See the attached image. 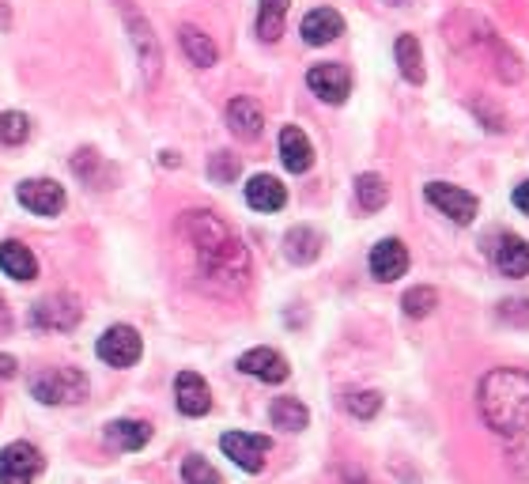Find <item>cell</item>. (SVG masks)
I'll use <instances>...</instances> for the list:
<instances>
[{
    "mask_svg": "<svg viewBox=\"0 0 529 484\" xmlns=\"http://www.w3.org/2000/svg\"><path fill=\"white\" fill-rule=\"evenodd\" d=\"M477 405L484 424L503 439L511 466L529 477V371L518 367L488 371L480 379Z\"/></svg>",
    "mask_w": 529,
    "mask_h": 484,
    "instance_id": "6da1fadb",
    "label": "cell"
},
{
    "mask_svg": "<svg viewBox=\"0 0 529 484\" xmlns=\"http://www.w3.org/2000/svg\"><path fill=\"white\" fill-rule=\"evenodd\" d=\"M186 239L197 250L201 277L220 292H242L250 284V250L235 239V231L212 212H189L182 220Z\"/></svg>",
    "mask_w": 529,
    "mask_h": 484,
    "instance_id": "7a4b0ae2",
    "label": "cell"
},
{
    "mask_svg": "<svg viewBox=\"0 0 529 484\" xmlns=\"http://www.w3.org/2000/svg\"><path fill=\"white\" fill-rule=\"evenodd\" d=\"M31 394L42 405H76L87 398V375L76 367H50L31 379Z\"/></svg>",
    "mask_w": 529,
    "mask_h": 484,
    "instance_id": "3957f363",
    "label": "cell"
},
{
    "mask_svg": "<svg viewBox=\"0 0 529 484\" xmlns=\"http://www.w3.org/2000/svg\"><path fill=\"white\" fill-rule=\"evenodd\" d=\"M121 12H125V27H129V38H133V50L140 57V72H144L148 84H155L159 72H163V50H159V38H155L152 23L133 8V0H125Z\"/></svg>",
    "mask_w": 529,
    "mask_h": 484,
    "instance_id": "277c9868",
    "label": "cell"
},
{
    "mask_svg": "<svg viewBox=\"0 0 529 484\" xmlns=\"http://www.w3.org/2000/svg\"><path fill=\"white\" fill-rule=\"evenodd\" d=\"M220 447L246 473H261L265 469V454L273 450V439L269 435H250V432H227L220 439Z\"/></svg>",
    "mask_w": 529,
    "mask_h": 484,
    "instance_id": "5b68a950",
    "label": "cell"
},
{
    "mask_svg": "<svg viewBox=\"0 0 529 484\" xmlns=\"http://www.w3.org/2000/svg\"><path fill=\"white\" fill-rule=\"evenodd\" d=\"M424 197L439 208L443 216H450L454 224L465 227V224H473V220H477V208H480L477 197H473V193H465L461 186H450V182H431V186L424 190Z\"/></svg>",
    "mask_w": 529,
    "mask_h": 484,
    "instance_id": "8992f818",
    "label": "cell"
},
{
    "mask_svg": "<svg viewBox=\"0 0 529 484\" xmlns=\"http://www.w3.org/2000/svg\"><path fill=\"white\" fill-rule=\"evenodd\" d=\"M42 473V454L31 443H8L0 450V484H31Z\"/></svg>",
    "mask_w": 529,
    "mask_h": 484,
    "instance_id": "52a82bcc",
    "label": "cell"
},
{
    "mask_svg": "<svg viewBox=\"0 0 529 484\" xmlns=\"http://www.w3.org/2000/svg\"><path fill=\"white\" fill-rule=\"evenodd\" d=\"M140 333L133 326H110L99 337V360L110 363V367H133L140 360Z\"/></svg>",
    "mask_w": 529,
    "mask_h": 484,
    "instance_id": "ba28073f",
    "label": "cell"
},
{
    "mask_svg": "<svg viewBox=\"0 0 529 484\" xmlns=\"http://www.w3.org/2000/svg\"><path fill=\"white\" fill-rule=\"evenodd\" d=\"M80 299L76 295H50V299H42L35 311H31V322L38 329H76L80 322Z\"/></svg>",
    "mask_w": 529,
    "mask_h": 484,
    "instance_id": "9c48e42d",
    "label": "cell"
},
{
    "mask_svg": "<svg viewBox=\"0 0 529 484\" xmlns=\"http://www.w3.org/2000/svg\"><path fill=\"white\" fill-rule=\"evenodd\" d=\"M307 87L322 99V103H333L341 106L348 99V91H352V76L344 65H314L307 72Z\"/></svg>",
    "mask_w": 529,
    "mask_h": 484,
    "instance_id": "30bf717a",
    "label": "cell"
},
{
    "mask_svg": "<svg viewBox=\"0 0 529 484\" xmlns=\"http://www.w3.org/2000/svg\"><path fill=\"white\" fill-rule=\"evenodd\" d=\"M19 205L38 212V216H57L65 208V190L53 182V178H31L16 190Z\"/></svg>",
    "mask_w": 529,
    "mask_h": 484,
    "instance_id": "8fae6325",
    "label": "cell"
},
{
    "mask_svg": "<svg viewBox=\"0 0 529 484\" xmlns=\"http://www.w3.org/2000/svg\"><path fill=\"white\" fill-rule=\"evenodd\" d=\"M405 269H409V250L401 239H382L371 250V277L382 280V284L405 277Z\"/></svg>",
    "mask_w": 529,
    "mask_h": 484,
    "instance_id": "7c38bea8",
    "label": "cell"
},
{
    "mask_svg": "<svg viewBox=\"0 0 529 484\" xmlns=\"http://www.w3.org/2000/svg\"><path fill=\"white\" fill-rule=\"evenodd\" d=\"M239 371H246V375H254V379H261V382H269V386H276V382H284L291 375L288 360H284L276 348H250L239 360Z\"/></svg>",
    "mask_w": 529,
    "mask_h": 484,
    "instance_id": "4fadbf2b",
    "label": "cell"
},
{
    "mask_svg": "<svg viewBox=\"0 0 529 484\" xmlns=\"http://www.w3.org/2000/svg\"><path fill=\"white\" fill-rule=\"evenodd\" d=\"M174 394H178V409L186 416H205L212 409V390L197 371H182L174 379Z\"/></svg>",
    "mask_w": 529,
    "mask_h": 484,
    "instance_id": "5bb4252c",
    "label": "cell"
},
{
    "mask_svg": "<svg viewBox=\"0 0 529 484\" xmlns=\"http://www.w3.org/2000/svg\"><path fill=\"white\" fill-rule=\"evenodd\" d=\"M227 125H231V133L239 140H257L261 129H265V114H261V106L254 99L239 95V99L227 103Z\"/></svg>",
    "mask_w": 529,
    "mask_h": 484,
    "instance_id": "9a60e30c",
    "label": "cell"
},
{
    "mask_svg": "<svg viewBox=\"0 0 529 484\" xmlns=\"http://www.w3.org/2000/svg\"><path fill=\"white\" fill-rule=\"evenodd\" d=\"M246 205L257 208V212H280L288 205V190L280 186V178H273V174H254L246 182Z\"/></svg>",
    "mask_w": 529,
    "mask_h": 484,
    "instance_id": "2e32d148",
    "label": "cell"
},
{
    "mask_svg": "<svg viewBox=\"0 0 529 484\" xmlns=\"http://www.w3.org/2000/svg\"><path fill=\"white\" fill-rule=\"evenodd\" d=\"M280 159H284V167H288L291 174L310 171L314 148H310V140L303 129H295V125H284V129H280Z\"/></svg>",
    "mask_w": 529,
    "mask_h": 484,
    "instance_id": "e0dca14e",
    "label": "cell"
},
{
    "mask_svg": "<svg viewBox=\"0 0 529 484\" xmlns=\"http://www.w3.org/2000/svg\"><path fill=\"white\" fill-rule=\"evenodd\" d=\"M299 35H303V42H310V46H325V42H333L337 35H344L341 12H333V8H314V12L303 16Z\"/></svg>",
    "mask_w": 529,
    "mask_h": 484,
    "instance_id": "ac0fdd59",
    "label": "cell"
},
{
    "mask_svg": "<svg viewBox=\"0 0 529 484\" xmlns=\"http://www.w3.org/2000/svg\"><path fill=\"white\" fill-rule=\"evenodd\" d=\"M495 265L503 277H529V242L518 235H503L495 250Z\"/></svg>",
    "mask_w": 529,
    "mask_h": 484,
    "instance_id": "d6986e66",
    "label": "cell"
},
{
    "mask_svg": "<svg viewBox=\"0 0 529 484\" xmlns=\"http://www.w3.org/2000/svg\"><path fill=\"white\" fill-rule=\"evenodd\" d=\"M178 42H182V53H186L189 61L197 65V69H212L216 61H220V50H216V42L201 31V27H182L178 31Z\"/></svg>",
    "mask_w": 529,
    "mask_h": 484,
    "instance_id": "ffe728a7",
    "label": "cell"
},
{
    "mask_svg": "<svg viewBox=\"0 0 529 484\" xmlns=\"http://www.w3.org/2000/svg\"><path fill=\"white\" fill-rule=\"evenodd\" d=\"M284 254L295 265H310V261L322 254V235L314 227H291L284 235Z\"/></svg>",
    "mask_w": 529,
    "mask_h": 484,
    "instance_id": "44dd1931",
    "label": "cell"
},
{
    "mask_svg": "<svg viewBox=\"0 0 529 484\" xmlns=\"http://www.w3.org/2000/svg\"><path fill=\"white\" fill-rule=\"evenodd\" d=\"M0 269L12 280H35L38 261L23 242H4V246H0Z\"/></svg>",
    "mask_w": 529,
    "mask_h": 484,
    "instance_id": "7402d4cb",
    "label": "cell"
},
{
    "mask_svg": "<svg viewBox=\"0 0 529 484\" xmlns=\"http://www.w3.org/2000/svg\"><path fill=\"white\" fill-rule=\"evenodd\" d=\"M72 171L80 174L87 186H99V190H110V182H114V167H106L103 156L91 152V148H80L72 156Z\"/></svg>",
    "mask_w": 529,
    "mask_h": 484,
    "instance_id": "603a6c76",
    "label": "cell"
},
{
    "mask_svg": "<svg viewBox=\"0 0 529 484\" xmlns=\"http://www.w3.org/2000/svg\"><path fill=\"white\" fill-rule=\"evenodd\" d=\"M148 439H152V428L144 420H114L106 428V443L114 450H140Z\"/></svg>",
    "mask_w": 529,
    "mask_h": 484,
    "instance_id": "cb8c5ba5",
    "label": "cell"
},
{
    "mask_svg": "<svg viewBox=\"0 0 529 484\" xmlns=\"http://www.w3.org/2000/svg\"><path fill=\"white\" fill-rule=\"evenodd\" d=\"M393 53H397V69L409 84H424V53H420V42L412 35H401L393 42Z\"/></svg>",
    "mask_w": 529,
    "mask_h": 484,
    "instance_id": "d4e9b609",
    "label": "cell"
},
{
    "mask_svg": "<svg viewBox=\"0 0 529 484\" xmlns=\"http://www.w3.org/2000/svg\"><path fill=\"white\" fill-rule=\"evenodd\" d=\"M269 416H273V424L276 428H284V432H303L307 428V405L303 401H295V398H276L273 401V409H269Z\"/></svg>",
    "mask_w": 529,
    "mask_h": 484,
    "instance_id": "484cf974",
    "label": "cell"
},
{
    "mask_svg": "<svg viewBox=\"0 0 529 484\" xmlns=\"http://www.w3.org/2000/svg\"><path fill=\"white\" fill-rule=\"evenodd\" d=\"M291 0H261V12H257V35L265 42H276L284 31V16H288Z\"/></svg>",
    "mask_w": 529,
    "mask_h": 484,
    "instance_id": "4316f807",
    "label": "cell"
},
{
    "mask_svg": "<svg viewBox=\"0 0 529 484\" xmlns=\"http://www.w3.org/2000/svg\"><path fill=\"white\" fill-rule=\"evenodd\" d=\"M356 201L363 212H378V208H386V201H390V190H386V182L378 174H359Z\"/></svg>",
    "mask_w": 529,
    "mask_h": 484,
    "instance_id": "83f0119b",
    "label": "cell"
},
{
    "mask_svg": "<svg viewBox=\"0 0 529 484\" xmlns=\"http://www.w3.org/2000/svg\"><path fill=\"white\" fill-rule=\"evenodd\" d=\"M435 303H439L435 288H409L405 299H401V307H405L409 318H427V314L435 311Z\"/></svg>",
    "mask_w": 529,
    "mask_h": 484,
    "instance_id": "f1b7e54d",
    "label": "cell"
},
{
    "mask_svg": "<svg viewBox=\"0 0 529 484\" xmlns=\"http://www.w3.org/2000/svg\"><path fill=\"white\" fill-rule=\"evenodd\" d=\"M27 137H31V118L27 114H16V110L0 114V140L4 144H23Z\"/></svg>",
    "mask_w": 529,
    "mask_h": 484,
    "instance_id": "f546056e",
    "label": "cell"
},
{
    "mask_svg": "<svg viewBox=\"0 0 529 484\" xmlns=\"http://www.w3.org/2000/svg\"><path fill=\"white\" fill-rule=\"evenodd\" d=\"M182 481L186 484H220V473L208 466L201 454H189L182 462Z\"/></svg>",
    "mask_w": 529,
    "mask_h": 484,
    "instance_id": "4dcf8cb0",
    "label": "cell"
},
{
    "mask_svg": "<svg viewBox=\"0 0 529 484\" xmlns=\"http://www.w3.org/2000/svg\"><path fill=\"white\" fill-rule=\"evenodd\" d=\"M208 174H212V182H235L239 178V159L231 156V152H216V156L208 159Z\"/></svg>",
    "mask_w": 529,
    "mask_h": 484,
    "instance_id": "1f68e13d",
    "label": "cell"
},
{
    "mask_svg": "<svg viewBox=\"0 0 529 484\" xmlns=\"http://www.w3.org/2000/svg\"><path fill=\"white\" fill-rule=\"evenodd\" d=\"M378 409H382V394H375V390H359V394L348 398V413L359 416V420L378 416Z\"/></svg>",
    "mask_w": 529,
    "mask_h": 484,
    "instance_id": "d6a6232c",
    "label": "cell"
},
{
    "mask_svg": "<svg viewBox=\"0 0 529 484\" xmlns=\"http://www.w3.org/2000/svg\"><path fill=\"white\" fill-rule=\"evenodd\" d=\"M514 208H518V212H526V216H529V182H522V186L514 190Z\"/></svg>",
    "mask_w": 529,
    "mask_h": 484,
    "instance_id": "836d02e7",
    "label": "cell"
},
{
    "mask_svg": "<svg viewBox=\"0 0 529 484\" xmlns=\"http://www.w3.org/2000/svg\"><path fill=\"white\" fill-rule=\"evenodd\" d=\"M16 375V360L12 356H0V379H12Z\"/></svg>",
    "mask_w": 529,
    "mask_h": 484,
    "instance_id": "e575fe53",
    "label": "cell"
},
{
    "mask_svg": "<svg viewBox=\"0 0 529 484\" xmlns=\"http://www.w3.org/2000/svg\"><path fill=\"white\" fill-rule=\"evenodd\" d=\"M0 329H12V311H8L4 299H0Z\"/></svg>",
    "mask_w": 529,
    "mask_h": 484,
    "instance_id": "d590c367",
    "label": "cell"
},
{
    "mask_svg": "<svg viewBox=\"0 0 529 484\" xmlns=\"http://www.w3.org/2000/svg\"><path fill=\"white\" fill-rule=\"evenodd\" d=\"M12 27V12H8V4H0V31H8Z\"/></svg>",
    "mask_w": 529,
    "mask_h": 484,
    "instance_id": "8d00e7d4",
    "label": "cell"
},
{
    "mask_svg": "<svg viewBox=\"0 0 529 484\" xmlns=\"http://www.w3.org/2000/svg\"><path fill=\"white\" fill-rule=\"evenodd\" d=\"M348 481H352V484H367L363 477H359V473H348Z\"/></svg>",
    "mask_w": 529,
    "mask_h": 484,
    "instance_id": "74e56055",
    "label": "cell"
},
{
    "mask_svg": "<svg viewBox=\"0 0 529 484\" xmlns=\"http://www.w3.org/2000/svg\"><path fill=\"white\" fill-rule=\"evenodd\" d=\"M386 4H412V0H386Z\"/></svg>",
    "mask_w": 529,
    "mask_h": 484,
    "instance_id": "f35d334b",
    "label": "cell"
}]
</instances>
